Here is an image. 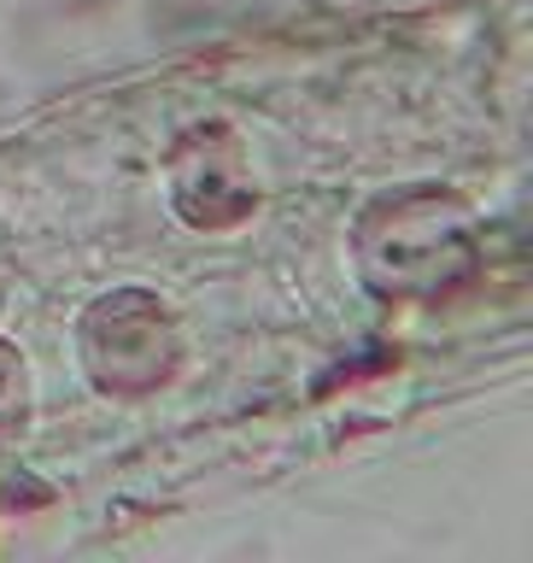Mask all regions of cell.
<instances>
[{
	"mask_svg": "<svg viewBox=\"0 0 533 563\" xmlns=\"http://www.w3.org/2000/svg\"><path fill=\"white\" fill-rule=\"evenodd\" d=\"M358 258H364L369 288L429 294L469 271L475 246H469V223L457 211V200L422 188V194H404V200H381L358 223Z\"/></svg>",
	"mask_w": 533,
	"mask_h": 563,
	"instance_id": "6da1fadb",
	"label": "cell"
},
{
	"mask_svg": "<svg viewBox=\"0 0 533 563\" xmlns=\"http://www.w3.org/2000/svg\"><path fill=\"white\" fill-rule=\"evenodd\" d=\"M82 358L106 394H147L176 364V323L153 294L123 288L82 317Z\"/></svg>",
	"mask_w": 533,
	"mask_h": 563,
	"instance_id": "7a4b0ae2",
	"label": "cell"
},
{
	"mask_svg": "<svg viewBox=\"0 0 533 563\" xmlns=\"http://www.w3.org/2000/svg\"><path fill=\"white\" fill-rule=\"evenodd\" d=\"M24 405H30V382H24V358L0 341V440L12 429H24Z\"/></svg>",
	"mask_w": 533,
	"mask_h": 563,
	"instance_id": "3957f363",
	"label": "cell"
}]
</instances>
